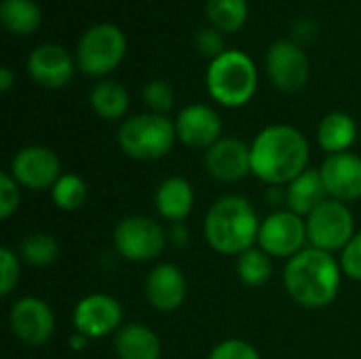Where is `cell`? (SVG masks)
I'll return each instance as SVG.
<instances>
[{"mask_svg": "<svg viewBox=\"0 0 361 359\" xmlns=\"http://www.w3.org/2000/svg\"><path fill=\"white\" fill-rule=\"evenodd\" d=\"M252 174L269 186L290 184L309 163V142L292 125H269L250 144Z\"/></svg>", "mask_w": 361, "mask_h": 359, "instance_id": "obj_1", "label": "cell"}, {"mask_svg": "<svg viewBox=\"0 0 361 359\" xmlns=\"http://www.w3.org/2000/svg\"><path fill=\"white\" fill-rule=\"evenodd\" d=\"M343 281L341 262L324 250L305 248L283 269V286L290 298L305 309H324L334 303Z\"/></svg>", "mask_w": 361, "mask_h": 359, "instance_id": "obj_2", "label": "cell"}, {"mask_svg": "<svg viewBox=\"0 0 361 359\" xmlns=\"http://www.w3.org/2000/svg\"><path fill=\"white\" fill-rule=\"evenodd\" d=\"M203 231L212 250L226 256H239L258 241L260 220L245 197L226 195L207 209Z\"/></svg>", "mask_w": 361, "mask_h": 359, "instance_id": "obj_3", "label": "cell"}, {"mask_svg": "<svg viewBox=\"0 0 361 359\" xmlns=\"http://www.w3.org/2000/svg\"><path fill=\"white\" fill-rule=\"evenodd\" d=\"M205 85L212 99L220 106H245L258 89L256 63L243 51H224L209 61Z\"/></svg>", "mask_w": 361, "mask_h": 359, "instance_id": "obj_4", "label": "cell"}, {"mask_svg": "<svg viewBox=\"0 0 361 359\" xmlns=\"http://www.w3.org/2000/svg\"><path fill=\"white\" fill-rule=\"evenodd\" d=\"M121 150L135 161H157L169 154L178 135L176 125L157 112H144L129 116L118 129Z\"/></svg>", "mask_w": 361, "mask_h": 359, "instance_id": "obj_5", "label": "cell"}, {"mask_svg": "<svg viewBox=\"0 0 361 359\" xmlns=\"http://www.w3.org/2000/svg\"><path fill=\"white\" fill-rule=\"evenodd\" d=\"M127 38L114 23H95L78 40L76 66L89 76H106L116 70L125 57Z\"/></svg>", "mask_w": 361, "mask_h": 359, "instance_id": "obj_6", "label": "cell"}, {"mask_svg": "<svg viewBox=\"0 0 361 359\" xmlns=\"http://www.w3.org/2000/svg\"><path fill=\"white\" fill-rule=\"evenodd\" d=\"M167 241V231L150 216H127L114 226L112 233L114 250L129 262L157 260Z\"/></svg>", "mask_w": 361, "mask_h": 359, "instance_id": "obj_7", "label": "cell"}, {"mask_svg": "<svg viewBox=\"0 0 361 359\" xmlns=\"http://www.w3.org/2000/svg\"><path fill=\"white\" fill-rule=\"evenodd\" d=\"M307 239L311 248L324 252L345 250V245L355 237V220L347 203L328 199L315 212L307 216Z\"/></svg>", "mask_w": 361, "mask_h": 359, "instance_id": "obj_8", "label": "cell"}, {"mask_svg": "<svg viewBox=\"0 0 361 359\" xmlns=\"http://www.w3.org/2000/svg\"><path fill=\"white\" fill-rule=\"evenodd\" d=\"M307 239V222L302 216L290 212V209H279L267 216L260 222L258 231V245L264 250L271 258H292L298 252L305 250Z\"/></svg>", "mask_w": 361, "mask_h": 359, "instance_id": "obj_9", "label": "cell"}, {"mask_svg": "<svg viewBox=\"0 0 361 359\" xmlns=\"http://www.w3.org/2000/svg\"><path fill=\"white\" fill-rule=\"evenodd\" d=\"M267 72L271 83L283 93H298L309 83V57L296 40L279 38L267 51Z\"/></svg>", "mask_w": 361, "mask_h": 359, "instance_id": "obj_10", "label": "cell"}, {"mask_svg": "<svg viewBox=\"0 0 361 359\" xmlns=\"http://www.w3.org/2000/svg\"><path fill=\"white\" fill-rule=\"evenodd\" d=\"M11 332L30 347H42L55 332V313L47 300L23 296L13 303L8 313Z\"/></svg>", "mask_w": 361, "mask_h": 359, "instance_id": "obj_11", "label": "cell"}, {"mask_svg": "<svg viewBox=\"0 0 361 359\" xmlns=\"http://www.w3.org/2000/svg\"><path fill=\"white\" fill-rule=\"evenodd\" d=\"M123 307L114 296L108 294H89L80 298L72 313L74 330L91 339H102L116 334L123 326Z\"/></svg>", "mask_w": 361, "mask_h": 359, "instance_id": "obj_12", "label": "cell"}, {"mask_svg": "<svg viewBox=\"0 0 361 359\" xmlns=\"http://www.w3.org/2000/svg\"><path fill=\"white\" fill-rule=\"evenodd\" d=\"M11 176L30 190L53 188L61 178L59 157L47 146H25L11 161Z\"/></svg>", "mask_w": 361, "mask_h": 359, "instance_id": "obj_13", "label": "cell"}, {"mask_svg": "<svg viewBox=\"0 0 361 359\" xmlns=\"http://www.w3.org/2000/svg\"><path fill=\"white\" fill-rule=\"evenodd\" d=\"M322 180L328 197L341 203L361 199V157L355 152L328 154L322 169Z\"/></svg>", "mask_w": 361, "mask_h": 359, "instance_id": "obj_14", "label": "cell"}, {"mask_svg": "<svg viewBox=\"0 0 361 359\" xmlns=\"http://www.w3.org/2000/svg\"><path fill=\"white\" fill-rule=\"evenodd\" d=\"M205 169L222 184L243 180L247 174H252L250 146L237 138H220L212 148L205 150Z\"/></svg>", "mask_w": 361, "mask_h": 359, "instance_id": "obj_15", "label": "cell"}, {"mask_svg": "<svg viewBox=\"0 0 361 359\" xmlns=\"http://www.w3.org/2000/svg\"><path fill=\"white\" fill-rule=\"evenodd\" d=\"M188 294V284L180 267L171 262L157 264L144 281V296L148 305L161 313L178 311Z\"/></svg>", "mask_w": 361, "mask_h": 359, "instance_id": "obj_16", "label": "cell"}, {"mask_svg": "<svg viewBox=\"0 0 361 359\" xmlns=\"http://www.w3.org/2000/svg\"><path fill=\"white\" fill-rule=\"evenodd\" d=\"M176 135L182 144L190 148H212L222 133L220 114L207 104H190L178 112Z\"/></svg>", "mask_w": 361, "mask_h": 359, "instance_id": "obj_17", "label": "cell"}, {"mask_svg": "<svg viewBox=\"0 0 361 359\" xmlns=\"http://www.w3.org/2000/svg\"><path fill=\"white\" fill-rule=\"evenodd\" d=\"M27 74L44 89H61L72 80L74 59L61 44H40L27 57Z\"/></svg>", "mask_w": 361, "mask_h": 359, "instance_id": "obj_18", "label": "cell"}, {"mask_svg": "<svg viewBox=\"0 0 361 359\" xmlns=\"http://www.w3.org/2000/svg\"><path fill=\"white\" fill-rule=\"evenodd\" d=\"M154 205L161 218L173 222H184L195 207V190L186 178L171 176L163 180L154 195Z\"/></svg>", "mask_w": 361, "mask_h": 359, "instance_id": "obj_19", "label": "cell"}, {"mask_svg": "<svg viewBox=\"0 0 361 359\" xmlns=\"http://www.w3.org/2000/svg\"><path fill=\"white\" fill-rule=\"evenodd\" d=\"M114 351L118 359H161L163 347L152 328L133 322L114 334Z\"/></svg>", "mask_w": 361, "mask_h": 359, "instance_id": "obj_20", "label": "cell"}, {"mask_svg": "<svg viewBox=\"0 0 361 359\" xmlns=\"http://www.w3.org/2000/svg\"><path fill=\"white\" fill-rule=\"evenodd\" d=\"M324 201H328V190L324 186L319 169H307L288 184L286 203L288 209L298 216H309Z\"/></svg>", "mask_w": 361, "mask_h": 359, "instance_id": "obj_21", "label": "cell"}, {"mask_svg": "<svg viewBox=\"0 0 361 359\" xmlns=\"http://www.w3.org/2000/svg\"><path fill=\"white\" fill-rule=\"evenodd\" d=\"M357 140V123L347 112H330L317 127V142L328 154L349 152Z\"/></svg>", "mask_w": 361, "mask_h": 359, "instance_id": "obj_22", "label": "cell"}, {"mask_svg": "<svg viewBox=\"0 0 361 359\" xmlns=\"http://www.w3.org/2000/svg\"><path fill=\"white\" fill-rule=\"evenodd\" d=\"M93 112L106 121H116L129 110V93L116 80H99L89 95Z\"/></svg>", "mask_w": 361, "mask_h": 359, "instance_id": "obj_23", "label": "cell"}, {"mask_svg": "<svg viewBox=\"0 0 361 359\" xmlns=\"http://www.w3.org/2000/svg\"><path fill=\"white\" fill-rule=\"evenodd\" d=\"M0 19L6 32L15 36H27L38 30L42 15L34 0H2Z\"/></svg>", "mask_w": 361, "mask_h": 359, "instance_id": "obj_24", "label": "cell"}, {"mask_svg": "<svg viewBox=\"0 0 361 359\" xmlns=\"http://www.w3.org/2000/svg\"><path fill=\"white\" fill-rule=\"evenodd\" d=\"M271 275H273V262L264 250L250 248L237 256V277L241 279V284L250 288H260L271 279Z\"/></svg>", "mask_w": 361, "mask_h": 359, "instance_id": "obj_25", "label": "cell"}, {"mask_svg": "<svg viewBox=\"0 0 361 359\" xmlns=\"http://www.w3.org/2000/svg\"><path fill=\"white\" fill-rule=\"evenodd\" d=\"M205 11L220 32H237L247 21V0H205Z\"/></svg>", "mask_w": 361, "mask_h": 359, "instance_id": "obj_26", "label": "cell"}, {"mask_svg": "<svg viewBox=\"0 0 361 359\" xmlns=\"http://www.w3.org/2000/svg\"><path fill=\"white\" fill-rule=\"evenodd\" d=\"M59 256V243L49 233H32L19 245V258L30 267H49Z\"/></svg>", "mask_w": 361, "mask_h": 359, "instance_id": "obj_27", "label": "cell"}, {"mask_svg": "<svg viewBox=\"0 0 361 359\" xmlns=\"http://www.w3.org/2000/svg\"><path fill=\"white\" fill-rule=\"evenodd\" d=\"M53 203L63 212L80 209L87 201V182L76 174H61V178L51 188Z\"/></svg>", "mask_w": 361, "mask_h": 359, "instance_id": "obj_28", "label": "cell"}, {"mask_svg": "<svg viewBox=\"0 0 361 359\" xmlns=\"http://www.w3.org/2000/svg\"><path fill=\"white\" fill-rule=\"evenodd\" d=\"M142 99L150 108V112L165 114V112H169L173 108V89H171L169 83H165L161 78H154V80H148L144 85Z\"/></svg>", "mask_w": 361, "mask_h": 359, "instance_id": "obj_29", "label": "cell"}, {"mask_svg": "<svg viewBox=\"0 0 361 359\" xmlns=\"http://www.w3.org/2000/svg\"><path fill=\"white\" fill-rule=\"evenodd\" d=\"M207 359H262L258 349L243 341V339H226L222 343H218L212 351Z\"/></svg>", "mask_w": 361, "mask_h": 359, "instance_id": "obj_30", "label": "cell"}, {"mask_svg": "<svg viewBox=\"0 0 361 359\" xmlns=\"http://www.w3.org/2000/svg\"><path fill=\"white\" fill-rule=\"evenodd\" d=\"M19 256L11 248L0 250V294L8 296L19 281Z\"/></svg>", "mask_w": 361, "mask_h": 359, "instance_id": "obj_31", "label": "cell"}, {"mask_svg": "<svg viewBox=\"0 0 361 359\" xmlns=\"http://www.w3.org/2000/svg\"><path fill=\"white\" fill-rule=\"evenodd\" d=\"M19 201H21V195H19L17 180L11 176V171H2L0 174V218L8 220L17 212Z\"/></svg>", "mask_w": 361, "mask_h": 359, "instance_id": "obj_32", "label": "cell"}, {"mask_svg": "<svg viewBox=\"0 0 361 359\" xmlns=\"http://www.w3.org/2000/svg\"><path fill=\"white\" fill-rule=\"evenodd\" d=\"M195 47L201 55L216 59L224 53V38L222 32L216 28H199L195 32Z\"/></svg>", "mask_w": 361, "mask_h": 359, "instance_id": "obj_33", "label": "cell"}, {"mask_svg": "<svg viewBox=\"0 0 361 359\" xmlns=\"http://www.w3.org/2000/svg\"><path fill=\"white\" fill-rule=\"evenodd\" d=\"M341 269L349 279L361 281V233H355V237L341 252Z\"/></svg>", "mask_w": 361, "mask_h": 359, "instance_id": "obj_34", "label": "cell"}, {"mask_svg": "<svg viewBox=\"0 0 361 359\" xmlns=\"http://www.w3.org/2000/svg\"><path fill=\"white\" fill-rule=\"evenodd\" d=\"M167 237H169V243L173 248H186L190 243V231H188L186 222H173L169 226Z\"/></svg>", "mask_w": 361, "mask_h": 359, "instance_id": "obj_35", "label": "cell"}, {"mask_svg": "<svg viewBox=\"0 0 361 359\" xmlns=\"http://www.w3.org/2000/svg\"><path fill=\"white\" fill-rule=\"evenodd\" d=\"M13 80H15L13 72H11L8 68H0V91H2V93L11 91V87H13Z\"/></svg>", "mask_w": 361, "mask_h": 359, "instance_id": "obj_36", "label": "cell"}, {"mask_svg": "<svg viewBox=\"0 0 361 359\" xmlns=\"http://www.w3.org/2000/svg\"><path fill=\"white\" fill-rule=\"evenodd\" d=\"M87 345H89V339H87L85 334H80V332H76V334L70 339V347H72L74 351H82V349H87Z\"/></svg>", "mask_w": 361, "mask_h": 359, "instance_id": "obj_37", "label": "cell"}]
</instances>
